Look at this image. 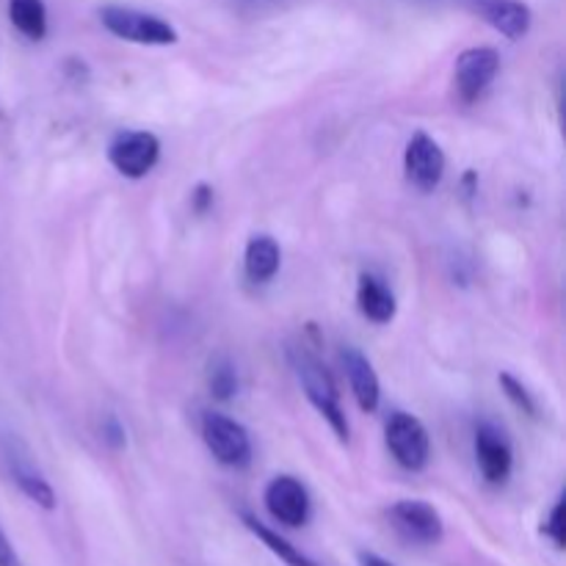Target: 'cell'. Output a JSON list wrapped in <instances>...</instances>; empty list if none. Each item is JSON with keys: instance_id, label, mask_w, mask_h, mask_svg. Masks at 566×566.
<instances>
[{"instance_id": "obj_1", "label": "cell", "mask_w": 566, "mask_h": 566, "mask_svg": "<svg viewBox=\"0 0 566 566\" xmlns=\"http://www.w3.org/2000/svg\"><path fill=\"white\" fill-rule=\"evenodd\" d=\"M287 357H291V365L293 370H296L298 385H302L304 396H307V401L313 403L315 412L332 426L337 440L348 442L352 429H348V418L346 412H343L340 392H337V385L335 379H332L329 370H326L324 363H321L315 354H310L307 348H291Z\"/></svg>"}, {"instance_id": "obj_2", "label": "cell", "mask_w": 566, "mask_h": 566, "mask_svg": "<svg viewBox=\"0 0 566 566\" xmlns=\"http://www.w3.org/2000/svg\"><path fill=\"white\" fill-rule=\"evenodd\" d=\"M99 20L114 36L125 39L133 44H153V48H166L177 44V31L160 17L147 14V11L127 9V6H105L99 11Z\"/></svg>"}, {"instance_id": "obj_3", "label": "cell", "mask_w": 566, "mask_h": 566, "mask_svg": "<svg viewBox=\"0 0 566 566\" xmlns=\"http://www.w3.org/2000/svg\"><path fill=\"white\" fill-rule=\"evenodd\" d=\"M385 442L390 448L392 459L409 473L426 470L431 459V437L426 426L409 412H392L385 423Z\"/></svg>"}, {"instance_id": "obj_4", "label": "cell", "mask_w": 566, "mask_h": 566, "mask_svg": "<svg viewBox=\"0 0 566 566\" xmlns=\"http://www.w3.org/2000/svg\"><path fill=\"white\" fill-rule=\"evenodd\" d=\"M202 440L213 459L224 468L243 470L252 462V440L249 431L238 420L221 412H205L202 418Z\"/></svg>"}, {"instance_id": "obj_5", "label": "cell", "mask_w": 566, "mask_h": 566, "mask_svg": "<svg viewBox=\"0 0 566 566\" xmlns=\"http://www.w3.org/2000/svg\"><path fill=\"white\" fill-rule=\"evenodd\" d=\"M108 160L122 177H127V180H142L160 160L158 136L147 130H122L108 144Z\"/></svg>"}, {"instance_id": "obj_6", "label": "cell", "mask_w": 566, "mask_h": 566, "mask_svg": "<svg viewBox=\"0 0 566 566\" xmlns=\"http://www.w3.org/2000/svg\"><path fill=\"white\" fill-rule=\"evenodd\" d=\"M3 462L6 468H9L11 481L20 486V492L28 497V501L36 503V506L44 509V512H53V509L59 506L48 475L39 470L36 459L31 457V451H28L17 437H9V440L3 442Z\"/></svg>"}, {"instance_id": "obj_7", "label": "cell", "mask_w": 566, "mask_h": 566, "mask_svg": "<svg viewBox=\"0 0 566 566\" xmlns=\"http://www.w3.org/2000/svg\"><path fill=\"white\" fill-rule=\"evenodd\" d=\"M501 72V53L495 48H468L457 59V75H453V83H457V97L462 99L464 105L479 103L486 94V88L492 86V81Z\"/></svg>"}, {"instance_id": "obj_8", "label": "cell", "mask_w": 566, "mask_h": 566, "mask_svg": "<svg viewBox=\"0 0 566 566\" xmlns=\"http://www.w3.org/2000/svg\"><path fill=\"white\" fill-rule=\"evenodd\" d=\"M263 503L271 517L280 525H285V528H304L310 520V512H313L307 486L298 479H293V475H276V479H271L269 486H265Z\"/></svg>"}, {"instance_id": "obj_9", "label": "cell", "mask_w": 566, "mask_h": 566, "mask_svg": "<svg viewBox=\"0 0 566 566\" xmlns=\"http://www.w3.org/2000/svg\"><path fill=\"white\" fill-rule=\"evenodd\" d=\"M403 171L418 191L429 193L446 177V153L429 133H415L403 149Z\"/></svg>"}, {"instance_id": "obj_10", "label": "cell", "mask_w": 566, "mask_h": 566, "mask_svg": "<svg viewBox=\"0 0 566 566\" xmlns=\"http://www.w3.org/2000/svg\"><path fill=\"white\" fill-rule=\"evenodd\" d=\"M390 523L398 534L415 545H437L446 536L440 512L426 501H398L390 506Z\"/></svg>"}, {"instance_id": "obj_11", "label": "cell", "mask_w": 566, "mask_h": 566, "mask_svg": "<svg viewBox=\"0 0 566 566\" xmlns=\"http://www.w3.org/2000/svg\"><path fill=\"white\" fill-rule=\"evenodd\" d=\"M475 462L486 484H506L514 470V448L506 431L497 429L495 423H481L475 429Z\"/></svg>"}, {"instance_id": "obj_12", "label": "cell", "mask_w": 566, "mask_h": 566, "mask_svg": "<svg viewBox=\"0 0 566 566\" xmlns=\"http://www.w3.org/2000/svg\"><path fill=\"white\" fill-rule=\"evenodd\" d=\"M340 359H343V368H346L348 385H352L354 398H357V407L368 415L376 412L381 403V385H379V376H376L374 365H370V359L354 346L343 348Z\"/></svg>"}, {"instance_id": "obj_13", "label": "cell", "mask_w": 566, "mask_h": 566, "mask_svg": "<svg viewBox=\"0 0 566 566\" xmlns=\"http://www.w3.org/2000/svg\"><path fill=\"white\" fill-rule=\"evenodd\" d=\"M357 307L374 324H390L396 318V296L390 287L374 274H359L357 282Z\"/></svg>"}, {"instance_id": "obj_14", "label": "cell", "mask_w": 566, "mask_h": 566, "mask_svg": "<svg viewBox=\"0 0 566 566\" xmlns=\"http://www.w3.org/2000/svg\"><path fill=\"white\" fill-rule=\"evenodd\" d=\"M282 265L280 243L271 235L249 238L247 252H243V271L252 282H271Z\"/></svg>"}, {"instance_id": "obj_15", "label": "cell", "mask_w": 566, "mask_h": 566, "mask_svg": "<svg viewBox=\"0 0 566 566\" xmlns=\"http://www.w3.org/2000/svg\"><path fill=\"white\" fill-rule=\"evenodd\" d=\"M481 11L486 22L506 39H523L531 31V9L520 0H486Z\"/></svg>"}, {"instance_id": "obj_16", "label": "cell", "mask_w": 566, "mask_h": 566, "mask_svg": "<svg viewBox=\"0 0 566 566\" xmlns=\"http://www.w3.org/2000/svg\"><path fill=\"white\" fill-rule=\"evenodd\" d=\"M241 520H243V525H247L249 534L258 536V539L263 542V545L269 547V551L274 553V556L280 558V562L285 564V566H318V564L313 562V558L304 556V553L298 551L296 545H291V542H287L285 536H280L274 528H269V525H265V523H260V520L254 517V514L241 512Z\"/></svg>"}, {"instance_id": "obj_17", "label": "cell", "mask_w": 566, "mask_h": 566, "mask_svg": "<svg viewBox=\"0 0 566 566\" xmlns=\"http://www.w3.org/2000/svg\"><path fill=\"white\" fill-rule=\"evenodd\" d=\"M9 20L31 42L48 36V9L42 0H9Z\"/></svg>"}, {"instance_id": "obj_18", "label": "cell", "mask_w": 566, "mask_h": 566, "mask_svg": "<svg viewBox=\"0 0 566 566\" xmlns=\"http://www.w3.org/2000/svg\"><path fill=\"white\" fill-rule=\"evenodd\" d=\"M208 387L216 401H230L238 392V370L227 354H216L208 363Z\"/></svg>"}, {"instance_id": "obj_19", "label": "cell", "mask_w": 566, "mask_h": 566, "mask_svg": "<svg viewBox=\"0 0 566 566\" xmlns=\"http://www.w3.org/2000/svg\"><path fill=\"white\" fill-rule=\"evenodd\" d=\"M497 381H501V387H503V392H506V398L514 403V407L520 409V412L531 415V418H539V407H536L534 396H531L528 387H525L523 381L514 379L512 374H501V379H497Z\"/></svg>"}, {"instance_id": "obj_20", "label": "cell", "mask_w": 566, "mask_h": 566, "mask_svg": "<svg viewBox=\"0 0 566 566\" xmlns=\"http://www.w3.org/2000/svg\"><path fill=\"white\" fill-rule=\"evenodd\" d=\"M564 509H566L564 497H558V501L553 503L551 512H547L545 523H542V536H545V539H551V542H553V547H556V551H564V545H566Z\"/></svg>"}, {"instance_id": "obj_21", "label": "cell", "mask_w": 566, "mask_h": 566, "mask_svg": "<svg viewBox=\"0 0 566 566\" xmlns=\"http://www.w3.org/2000/svg\"><path fill=\"white\" fill-rule=\"evenodd\" d=\"M0 566H22L20 556H17L14 545H11V539L6 536L3 525H0Z\"/></svg>"}, {"instance_id": "obj_22", "label": "cell", "mask_w": 566, "mask_h": 566, "mask_svg": "<svg viewBox=\"0 0 566 566\" xmlns=\"http://www.w3.org/2000/svg\"><path fill=\"white\" fill-rule=\"evenodd\" d=\"M103 437H105V442H111V446H114V448L125 446V429H122L119 420H116V418L105 420V423H103Z\"/></svg>"}, {"instance_id": "obj_23", "label": "cell", "mask_w": 566, "mask_h": 566, "mask_svg": "<svg viewBox=\"0 0 566 566\" xmlns=\"http://www.w3.org/2000/svg\"><path fill=\"white\" fill-rule=\"evenodd\" d=\"M210 202H213V188L199 182V186L193 188V210H197V213H205V210L210 208Z\"/></svg>"}, {"instance_id": "obj_24", "label": "cell", "mask_w": 566, "mask_h": 566, "mask_svg": "<svg viewBox=\"0 0 566 566\" xmlns=\"http://www.w3.org/2000/svg\"><path fill=\"white\" fill-rule=\"evenodd\" d=\"M359 566H396V564H390L387 558L376 556V553H363V556H359Z\"/></svg>"}]
</instances>
